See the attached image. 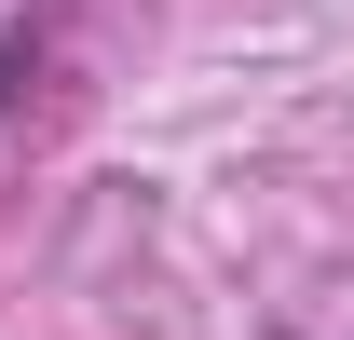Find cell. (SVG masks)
Masks as SVG:
<instances>
[{
    "label": "cell",
    "mask_w": 354,
    "mask_h": 340,
    "mask_svg": "<svg viewBox=\"0 0 354 340\" xmlns=\"http://www.w3.org/2000/svg\"><path fill=\"white\" fill-rule=\"evenodd\" d=\"M272 340H300V327H272Z\"/></svg>",
    "instance_id": "1"
}]
</instances>
